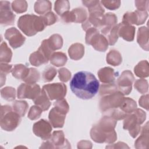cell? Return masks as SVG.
Masks as SVG:
<instances>
[{"mask_svg":"<svg viewBox=\"0 0 149 149\" xmlns=\"http://www.w3.org/2000/svg\"><path fill=\"white\" fill-rule=\"evenodd\" d=\"M72 91L79 98L88 100L98 93L100 83L95 76L87 71L74 74L70 82Z\"/></svg>","mask_w":149,"mask_h":149,"instance_id":"obj_1","label":"cell"},{"mask_svg":"<svg viewBox=\"0 0 149 149\" xmlns=\"http://www.w3.org/2000/svg\"><path fill=\"white\" fill-rule=\"evenodd\" d=\"M117 120L112 117L105 115L94 125L90 130L91 138L96 143H113L117 139L115 127Z\"/></svg>","mask_w":149,"mask_h":149,"instance_id":"obj_2","label":"cell"},{"mask_svg":"<svg viewBox=\"0 0 149 149\" xmlns=\"http://www.w3.org/2000/svg\"><path fill=\"white\" fill-rule=\"evenodd\" d=\"M17 26L24 34L30 37L42 31L46 26L42 16L27 14L19 17Z\"/></svg>","mask_w":149,"mask_h":149,"instance_id":"obj_3","label":"cell"},{"mask_svg":"<svg viewBox=\"0 0 149 149\" xmlns=\"http://www.w3.org/2000/svg\"><path fill=\"white\" fill-rule=\"evenodd\" d=\"M146 119V113L141 109L136 108L125 118L123 127L127 130L133 138L137 136L140 132V125Z\"/></svg>","mask_w":149,"mask_h":149,"instance_id":"obj_4","label":"cell"},{"mask_svg":"<svg viewBox=\"0 0 149 149\" xmlns=\"http://www.w3.org/2000/svg\"><path fill=\"white\" fill-rule=\"evenodd\" d=\"M21 116L15 112L11 107L2 105L1 107L0 125L2 129L11 132L14 130L20 124Z\"/></svg>","mask_w":149,"mask_h":149,"instance_id":"obj_5","label":"cell"},{"mask_svg":"<svg viewBox=\"0 0 149 149\" xmlns=\"http://www.w3.org/2000/svg\"><path fill=\"white\" fill-rule=\"evenodd\" d=\"M86 43L91 45L97 51L105 52L108 47V42L105 37L100 34L96 28L91 27L86 31Z\"/></svg>","mask_w":149,"mask_h":149,"instance_id":"obj_6","label":"cell"},{"mask_svg":"<svg viewBox=\"0 0 149 149\" xmlns=\"http://www.w3.org/2000/svg\"><path fill=\"white\" fill-rule=\"evenodd\" d=\"M123 98L124 95L119 91L103 95L99 104L101 111L104 113L112 109L119 108Z\"/></svg>","mask_w":149,"mask_h":149,"instance_id":"obj_7","label":"cell"},{"mask_svg":"<svg viewBox=\"0 0 149 149\" xmlns=\"http://www.w3.org/2000/svg\"><path fill=\"white\" fill-rule=\"evenodd\" d=\"M70 148V146L69 141L65 139L63 132L62 130H58L54 132L51 134V137L42 144L40 147V148Z\"/></svg>","mask_w":149,"mask_h":149,"instance_id":"obj_8","label":"cell"},{"mask_svg":"<svg viewBox=\"0 0 149 149\" xmlns=\"http://www.w3.org/2000/svg\"><path fill=\"white\" fill-rule=\"evenodd\" d=\"M42 89L50 100H58L64 98L66 94V86L62 83L45 84Z\"/></svg>","mask_w":149,"mask_h":149,"instance_id":"obj_9","label":"cell"},{"mask_svg":"<svg viewBox=\"0 0 149 149\" xmlns=\"http://www.w3.org/2000/svg\"><path fill=\"white\" fill-rule=\"evenodd\" d=\"M41 88L37 84L22 83L17 88V97L19 99L29 98L35 100L40 94Z\"/></svg>","mask_w":149,"mask_h":149,"instance_id":"obj_10","label":"cell"},{"mask_svg":"<svg viewBox=\"0 0 149 149\" xmlns=\"http://www.w3.org/2000/svg\"><path fill=\"white\" fill-rule=\"evenodd\" d=\"M134 80V77L130 70L123 71L117 80L116 86L118 91L123 95H128L132 91Z\"/></svg>","mask_w":149,"mask_h":149,"instance_id":"obj_11","label":"cell"},{"mask_svg":"<svg viewBox=\"0 0 149 149\" xmlns=\"http://www.w3.org/2000/svg\"><path fill=\"white\" fill-rule=\"evenodd\" d=\"M64 23H83L87 19V13L82 8H78L71 11H68L61 16Z\"/></svg>","mask_w":149,"mask_h":149,"instance_id":"obj_12","label":"cell"},{"mask_svg":"<svg viewBox=\"0 0 149 149\" xmlns=\"http://www.w3.org/2000/svg\"><path fill=\"white\" fill-rule=\"evenodd\" d=\"M51 124L45 119H41L36 122L33 126L34 134L43 140H48L51 136Z\"/></svg>","mask_w":149,"mask_h":149,"instance_id":"obj_13","label":"cell"},{"mask_svg":"<svg viewBox=\"0 0 149 149\" xmlns=\"http://www.w3.org/2000/svg\"><path fill=\"white\" fill-rule=\"evenodd\" d=\"M5 38L14 49L20 47L25 42L26 37L15 27H11L5 31Z\"/></svg>","mask_w":149,"mask_h":149,"instance_id":"obj_14","label":"cell"},{"mask_svg":"<svg viewBox=\"0 0 149 149\" xmlns=\"http://www.w3.org/2000/svg\"><path fill=\"white\" fill-rule=\"evenodd\" d=\"M148 17L146 11H140L138 10L132 12L125 13L123 16L122 23L124 24L140 25L146 22Z\"/></svg>","mask_w":149,"mask_h":149,"instance_id":"obj_15","label":"cell"},{"mask_svg":"<svg viewBox=\"0 0 149 149\" xmlns=\"http://www.w3.org/2000/svg\"><path fill=\"white\" fill-rule=\"evenodd\" d=\"M15 15L12 11L10 2L0 1V23L3 26L12 25L14 23Z\"/></svg>","mask_w":149,"mask_h":149,"instance_id":"obj_16","label":"cell"},{"mask_svg":"<svg viewBox=\"0 0 149 149\" xmlns=\"http://www.w3.org/2000/svg\"><path fill=\"white\" fill-rule=\"evenodd\" d=\"M82 3L89 12V16L96 19H102L105 12L99 1H83Z\"/></svg>","mask_w":149,"mask_h":149,"instance_id":"obj_17","label":"cell"},{"mask_svg":"<svg viewBox=\"0 0 149 149\" xmlns=\"http://www.w3.org/2000/svg\"><path fill=\"white\" fill-rule=\"evenodd\" d=\"M66 115L65 113L54 107L50 111L48 115L50 123L55 128L62 127L65 123Z\"/></svg>","mask_w":149,"mask_h":149,"instance_id":"obj_18","label":"cell"},{"mask_svg":"<svg viewBox=\"0 0 149 149\" xmlns=\"http://www.w3.org/2000/svg\"><path fill=\"white\" fill-rule=\"evenodd\" d=\"M118 36L121 37L125 40L132 41L134 40L136 29L132 25L124 24L122 23L118 24Z\"/></svg>","mask_w":149,"mask_h":149,"instance_id":"obj_19","label":"cell"},{"mask_svg":"<svg viewBox=\"0 0 149 149\" xmlns=\"http://www.w3.org/2000/svg\"><path fill=\"white\" fill-rule=\"evenodd\" d=\"M118 24L113 27H104L102 28V34L105 37L109 45H113L116 42L119 37L118 34Z\"/></svg>","mask_w":149,"mask_h":149,"instance_id":"obj_20","label":"cell"},{"mask_svg":"<svg viewBox=\"0 0 149 149\" xmlns=\"http://www.w3.org/2000/svg\"><path fill=\"white\" fill-rule=\"evenodd\" d=\"M100 80L105 84L112 83L115 79V73L114 70L110 67H105L100 69L98 72Z\"/></svg>","mask_w":149,"mask_h":149,"instance_id":"obj_21","label":"cell"},{"mask_svg":"<svg viewBox=\"0 0 149 149\" xmlns=\"http://www.w3.org/2000/svg\"><path fill=\"white\" fill-rule=\"evenodd\" d=\"M149 32L147 27L143 26L139 29L137 35V41L139 45L144 50L148 51Z\"/></svg>","mask_w":149,"mask_h":149,"instance_id":"obj_22","label":"cell"},{"mask_svg":"<svg viewBox=\"0 0 149 149\" xmlns=\"http://www.w3.org/2000/svg\"><path fill=\"white\" fill-rule=\"evenodd\" d=\"M148 123L147 122L142 128L141 135L134 143L136 148H147L148 146Z\"/></svg>","mask_w":149,"mask_h":149,"instance_id":"obj_23","label":"cell"},{"mask_svg":"<svg viewBox=\"0 0 149 149\" xmlns=\"http://www.w3.org/2000/svg\"><path fill=\"white\" fill-rule=\"evenodd\" d=\"M68 54L70 58L74 61L80 59L84 54V47L80 43L72 44L68 49Z\"/></svg>","mask_w":149,"mask_h":149,"instance_id":"obj_24","label":"cell"},{"mask_svg":"<svg viewBox=\"0 0 149 149\" xmlns=\"http://www.w3.org/2000/svg\"><path fill=\"white\" fill-rule=\"evenodd\" d=\"M34 103L41 108L42 111H47L51 106L50 100L48 97L45 91L42 88L40 95L33 100Z\"/></svg>","mask_w":149,"mask_h":149,"instance_id":"obj_25","label":"cell"},{"mask_svg":"<svg viewBox=\"0 0 149 149\" xmlns=\"http://www.w3.org/2000/svg\"><path fill=\"white\" fill-rule=\"evenodd\" d=\"M48 61L49 60L39 49L33 52L29 57V61L30 63L35 66H40L42 64L47 63Z\"/></svg>","mask_w":149,"mask_h":149,"instance_id":"obj_26","label":"cell"},{"mask_svg":"<svg viewBox=\"0 0 149 149\" xmlns=\"http://www.w3.org/2000/svg\"><path fill=\"white\" fill-rule=\"evenodd\" d=\"M29 69L23 64L15 65L12 70V76L18 80L23 81L29 72Z\"/></svg>","mask_w":149,"mask_h":149,"instance_id":"obj_27","label":"cell"},{"mask_svg":"<svg viewBox=\"0 0 149 149\" xmlns=\"http://www.w3.org/2000/svg\"><path fill=\"white\" fill-rule=\"evenodd\" d=\"M119 108L126 114H129L137 108V104L133 99L129 97H124Z\"/></svg>","mask_w":149,"mask_h":149,"instance_id":"obj_28","label":"cell"},{"mask_svg":"<svg viewBox=\"0 0 149 149\" xmlns=\"http://www.w3.org/2000/svg\"><path fill=\"white\" fill-rule=\"evenodd\" d=\"M135 74L140 78L147 77L149 75V66L147 61H141L134 67Z\"/></svg>","mask_w":149,"mask_h":149,"instance_id":"obj_29","label":"cell"},{"mask_svg":"<svg viewBox=\"0 0 149 149\" xmlns=\"http://www.w3.org/2000/svg\"><path fill=\"white\" fill-rule=\"evenodd\" d=\"M52 4L49 1H37L34 4V11L39 15H45L50 12Z\"/></svg>","mask_w":149,"mask_h":149,"instance_id":"obj_30","label":"cell"},{"mask_svg":"<svg viewBox=\"0 0 149 149\" xmlns=\"http://www.w3.org/2000/svg\"><path fill=\"white\" fill-rule=\"evenodd\" d=\"M68 61L66 54L62 52H54L51 56V63L56 67H60L65 65Z\"/></svg>","mask_w":149,"mask_h":149,"instance_id":"obj_31","label":"cell"},{"mask_svg":"<svg viewBox=\"0 0 149 149\" xmlns=\"http://www.w3.org/2000/svg\"><path fill=\"white\" fill-rule=\"evenodd\" d=\"M107 62L112 66H118L122 61V55L120 52L115 49L111 50L107 55Z\"/></svg>","mask_w":149,"mask_h":149,"instance_id":"obj_32","label":"cell"},{"mask_svg":"<svg viewBox=\"0 0 149 149\" xmlns=\"http://www.w3.org/2000/svg\"><path fill=\"white\" fill-rule=\"evenodd\" d=\"M12 52L5 42H2L0 46V62L8 63L11 61Z\"/></svg>","mask_w":149,"mask_h":149,"instance_id":"obj_33","label":"cell"},{"mask_svg":"<svg viewBox=\"0 0 149 149\" xmlns=\"http://www.w3.org/2000/svg\"><path fill=\"white\" fill-rule=\"evenodd\" d=\"M47 40L49 47L54 51L61 49L63 45V39L58 34H54Z\"/></svg>","mask_w":149,"mask_h":149,"instance_id":"obj_34","label":"cell"},{"mask_svg":"<svg viewBox=\"0 0 149 149\" xmlns=\"http://www.w3.org/2000/svg\"><path fill=\"white\" fill-rule=\"evenodd\" d=\"M29 104L25 101H15L12 104L13 110L21 117L24 116L27 111Z\"/></svg>","mask_w":149,"mask_h":149,"instance_id":"obj_35","label":"cell"},{"mask_svg":"<svg viewBox=\"0 0 149 149\" xmlns=\"http://www.w3.org/2000/svg\"><path fill=\"white\" fill-rule=\"evenodd\" d=\"M70 9V3L67 0H59L55 2L54 9L57 14L62 16L65 12L69 11Z\"/></svg>","mask_w":149,"mask_h":149,"instance_id":"obj_36","label":"cell"},{"mask_svg":"<svg viewBox=\"0 0 149 149\" xmlns=\"http://www.w3.org/2000/svg\"><path fill=\"white\" fill-rule=\"evenodd\" d=\"M117 21V17L114 13H107L104 15L102 17V28L104 27H113L116 25Z\"/></svg>","mask_w":149,"mask_h":149,"instance_id":"obj_37","label":"cell"},{"mask_svg":"<svg viewBox=\"0 0 149 149\" xmlns=\"http://www.w3.org/2000/svg\"><path fill=\"white\" fill-rule=\"evenodd\" d=\"M40 74L39 72L35 68H31L29 69V72L26 77L23 80L26 83L35 84L39 81Z\"/></svg>","mask_w":149,"mask_h":149,"instance_id":"obj_38","label":"cell"},{"mask_svg":"<svg viewBox=\"0 0 149 149\" xmlns=\"http://www.w3.org/2000/svg\"><path fill=\"white\" fill-rule=\"evenodd\" d=\"M1 95L5 100L13 101L16 98L15 89L12 87H5L1 90Z\"/></svg>","mask_w":149,"mask_h":149,"instance_id":"obj_39","label":"cell"},{"mask_svg":"<svg viewBox=\"0 0 149 149\" xmlns=\"http://www.w3.org/2000/svg\"><path fill=\"white\" fill-rule=\"evenodd\" d=\"M100 88V94L101 96L109 94L118 91L117 86L114 83H108V84L104 83L101 86L100 88Z\"/></svg>","mask_w":149,"mask_h":149,"instance_id":"obj_40","label":"cell"},{"mask_svg":"<svg viewBox=\"0 0 149 149\" xmlns=\"http://www.w3.org/2000/svg\"><path fill=\"white\" fill-rule=\"evenodd\" d=\"M12 65L6 63H1L0 73H1V86L2 87L5 83L6 76L7 74L12 72Z\"/></svg>","mask_w":149,"mask_h":149,"instance_id":"obj_41","label":"cell"},{"mask_svg":"<svg viewBox=\"0 0 149 149\" xmlns=\"http://www.w3.org/2000/svg\"><path fill=\"white\" fill-rule=\"evenodd\" d=\"M12 8L17 13L25 12L27 9V3L26 1H14L12 3Z\"/></svg>","mask_w":149,"mask_h":149,"instance_id":"obj_42","label":"cell"},{"mask_svg":"<svg viewBox=\"0 0 149 149\" xmlns=\"http://www.w3.org/2000/svg\"><path fill=\"white\" fill-rule=\"evenodd\" d=\"M56 74V69L52 66L47 67L42 72V79L45 82L52 81Z\"/></svg>","mask_w":149,"mask_h":149,"instance_id":"obj_43","label":"cell"},{"mask_svg":"<svg viewBox=\"0 0 149 149\" xmlns=\"http://www.w3.org/2000/svg\"><path fill=\"white\" fill-rule=\"evenodd\" d=\"M134 88L141 94H144L148 91V81L144 79H138L135 81Z\"/></svg>","mask_w":149,"mask_h":149,"instance_id":"obj_44","label":"cell"},{"mask_svg":"<svg viewBox=\"0 0 149 149\" xmlns=\"http://www.w3.org/2000/svg\"><path fill=\"white\" fill-rule=\"evenodd\" d=\"M42 111V109L37 105H33L29 110L28 118L31 120H36L40 117Z\"/></svg>","mask_w":149,"mask_h":149,"instance_id":"obj_45","label":"cell"},{"mask_svg":"<svg viewBox=\"0 0 149 149\" xmlns=\"http://www.w3.org/2000/svg\"><path fill=\"white\" fill-rule=\"evenodd\" d=\"M54 107L56 108L57 109L62 111L63 112L65 113L66 114H67L68 112H69V105H68L66 100L64 98L56 100L54 102Z\"/></svg>","mask_w":149,"mask_h":149,"instance_id":"obj_46","label":"cell"},{"mask_svg":"<svg viewBox=\"0 0 149 149\" xmlns=\"http://www.w3.org/2000/svg\"><path fill=\"white\" fill-rule=\"evenodd\" d=\"M45 26H50L54 24L57 21V16L52 12H48L42 16Z\"/></svg>","mask_w":149,"mask_h":149,"instance_id":"obj_47","label":"cell"},{"mask_svg":"<svg viewBox=\"0 0 149 149\" xmlns=\"http://www.w3.org/2000/svg\"><path fill=\"white\" fill-rule=\"evenodd\" d=\"M103 6L109 10H115L119 8L121 2L120 1H101L100 2Z\"/></svg>","mask_w":149,"mask_h":149,"instance_id":"obj_48","label":"cell"},{"mask_svg":"<svg viewBox=\"0 0 149 149\" xmlns=\"http://www.w3.org/2000/svg\"><path fill=\"white\" fill-rule=\"evenodd\" d=\"M59 80L63 82H67L71 77L70 72L66 68H61L58 70Z\"/></svg>","mask_w":149,"mask_h":149,"instance_id":"obj_49","label":"cell"},{"mask_svg":"<svg viewBox=\"0 0 149 149\" xmlns=\"http://www.w3.org/2000/svg\"><path fill=\"white\" fill-rule=\"evenodd\" d=\"M149 1H135V5L138 10L147 11L148 10Z\"/></svg>","mask_w":149,"mask_h":149,"instance_id":"obj_50","label":"cell"},{"mask_svg":"<svg viewBox=\"0 0 149 149\" xmlns=\"http://www.w3.org/2000/svg\"><path fill=\"white\" fill-rule=\"evenodd\" d=\"M139 102L140 107L146 109L147 111L148 110V94L141 96L139 99Z\"/></svg>","mask_w":149,"mask_h":149,"instance_id":"obj_51","label":"cell"}]
</instances>
